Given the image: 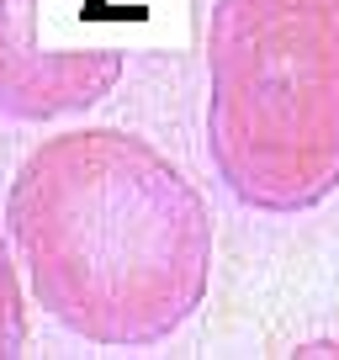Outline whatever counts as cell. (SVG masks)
<instances>
[{"label": "cell", "instance_id": "6da1fadb", "mask_svg": "<svg viewBox=\"0 0 339 360\" xmlns=\"http://www.w3.org/2000/svg\"><path fill=\"white\" fill-rule=\"evenodd\" d=\"M6 233L32 302L85 345H165L212 286L207 196L122 127L43 138L11 175Z\"/></svg>", "mask_w": 339, "mask_h": 360}, {"label": "cell", "instance_id": "3957f363", "mask_svg": "<svg viewBox=\"0 0 339 360\" xmlns=\"http://www.w3.org/2000/svg\"><path fill=\"white\" fill-rule=\"evenodd\" d=\"M122 48L43 37V0H0V117L53 122L101 106L117 90Z\"/></svg>", "mask_w": 339, "mask_h": 360}, {"label": "cell", "instance_id": "7a4b0ae2", "mask_svg": "<svg viewBox=\"0 0 339 360\" xmlns=\"http://www.w3.org/2000/svg\"><path fill=\"white\" fill-rule=\"evenodd\" d=\"M207 154L255 212L339 191V0H212Z\"/></svg>", "mask_w": 339, "mask_h": 360}, {"label": "cell", "instance_id": "277c9868", "mask_svg": "<svg viewBox=\"0 0 339 360\" xmlns=\"http://www.w3.org/2000/svg\"><path fill=\"white\" fill-rule=\"evenodd\" d=\"M32 339L27 318V286H22V259L11 249V233H0V360H11Z\"/></svg>", "mask_w": 339, "mask_h": 360}]
</instances>
